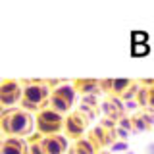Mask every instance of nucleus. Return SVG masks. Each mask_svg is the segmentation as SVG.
<instances>
[{"label":"nucleus","instance_id":"obj_1","mask_svg":"<svg viewBox=\"0 0 154 154\" xmlns=\"http://www.w3.org/2000/svg\"><path fill=\"white\" fill-rule=\"evenodd\" d=\"M2 135L4 137L29 139L37 137V118L33 112L23 108L8 110L2 114Z\"/></svg>","mask_w":154,"mask_h":154},{"label":"nucleus","instance_id":"obj_2","mask_svg":"<svg viewBox=\"0 0 154 154\" xmlns=\"http://www.w3.org/2000/svg\"><path fill=\"white\" fill-rule=\"evenodd\" d=\"M52 87L46 81L35 79V81H23V100H21V108L29 110V112L37 114L38 110H42L45 106H48L50 100Z\"/></svg>","mask_w":154,"mask_h":154},{"label":"nucleus","instance_id":"obj_3","mask_svg":"<svg viewBox=\"0 0 154 154\" xmlns=\"http://www.w3.org/2000/svg\"><path fill=\"white\" fill-rule=\"evenodd\" d=\"M77 98H79V93H77L73 81H60V83H56L52 87L48 106L54 108L56 112L67 116V114H71L75 110Z\"/></svg>","mask_w":154,"mask_h":154},{"label":"nucleus","instance_id":"obj_4","mask_svg":"<svg viewBox=\"0 0 154 154\" xmlns=\"http://www.w3.org/2000/svg\"><path fill=\"white\" fill-rule=\"evenodd\" d=\"M37 118V135L38 137H50V135L64 133L66 127V116L56 112L50 106H45L35 114Z\"/></svg>","mask_w":154,"mask_h":154},{"label":"nucleus","instance_id":"obj_5","mask_svg":"<svg viewBox=\"0 0 154 154\" xmlns=\"http://www.w3.org/2000/svg\"><path fill=\"white\" fill-rule=\"evenodd\" d=\"M21 100H23V81L4 79L0 83V106L4 112L21 108Z\"/></svg>","mask_w":154,"mask_h":154},{"label":"nucleus","instance_id":"obj_6","mask_svg":"<svg viewBox=\"0 0 154 154\" xmlns=\"http://www.w3.org/2000/svg\"><path fill=\"white\" fill-rule=\"evenodd\" d=\"M91 116L85 114L81 108H75L71 114L66 116V127H64V133L67 135L69 139H73V141H77V139L85 137L87 131H89V123H91Z\"/></svg>","mask_w":154,"mask_h":154},{"label":"nucleus","instance_id":"obj_7","mask_svg":"<svg viewBox=\"0 0 154 154\" xmlns=\"http://www.w3.org/2000/svg\"><path fill=\"white\" fill-rule=\"evenodd\" d=\"M41 144L46 154H69L71 150V139L66 133L50 135V137H38Z\"/></svg>","mask_w":154,"mask_h":154},{"label":"nucleus","instance_id":"obj_8","mask_svg":"<svg viewBox=\"0 0 154 154\" xmlns=\"http://www.w3.org/2000/svg\"><path fill=\"white\" fill-rule=\"evenodd\" d=\"M0 154H29V141L19 137H4Z\"/></svg>","mask_w":154,"mask_h":154},{"label":"nucleus","instance_id":"obj_9","mask_svg":"<svg viewBox=\"0 0 154 154\" xmlns=\"http://www.w3.org/2000/svg\"><path fill=\"white\" fill-rule=\"evenodd\" d=\"M123 100H118V96L104 100L102 102V112L108 116V119H122L123 118Z\"/></svg>","mask_w":154,"mask_h":154},{"label":"nucleus","instance_id":"obj_10","mask_svg":"<svg viewBox=\"0 0 154 154\" xmlns=\"http://www.w3.org/2000/svg\"><path fill=\"white\" fill-rule=\"evenodd\" d=\"M75 83V89L79 94L83 96H96L102 93V83L100 81H93V79H79V81H73Z\"/></svg>","mask_w":154,"mask_h":154},{"label":"nucleus","instance_id":"obj_11","mask_svg":"<svg viewBox=\"0 0 154 154\" xmlns=\"http://www.w3.org/2000/svg\"><path fill=\"white\" fill-rule=\"evenodd\" d=\"M100 150L96 148V144L91 141L89 137H81L77 141H71V150L69 154H98Z\"/></svg>","mask_w":154,"mask_h":154},{"label":"nucleus","instance_id":"obj_12","mask_svg":"<svg viewBox=\"0 0 154 154\" xmlns=\"http://www.w3.org/2000/svg\"><path fill=\"white\" fill-rule=\"evenodd\" d=\"M29 154H46L38 137H35V139H31V141H29Z\"/></svg>","mask_w":154,"mask_h":154},{"label":"nucleus","instance_id":"obj_13","mask_svg":"<svg viewBox=\"0 0 154 154\" xmlns=\"http://www.w3.org/2000/svg\"><path fill=\"white\" fill-rule=\"evenodd\" d=\"M146 108L154 112V85H148V100H146Z\"/></svg>","mask_w":154,"mask_h":154},{"label":"nucleus","instance_id":"obj_14","mask_svg":"<svg viewBox=\"0 0 154 154\" xmlns=\"http://www.w3.org/2000/svg\"><path fill=\"white\" fill-rule=\"evenodd\" d=\"M98 154H108V150H100V152H98Z\"/></svg>","mask_w":154,"mask_h":154},{"label":"nucleus","instance_id":"obj_15","mask_svg":"<svg viewBox=\"0 0 154 154\" xmlns=\"http://www.w3.org/2000/svg\"><path fill=\"white\" fill-rule=\"evenodd\" d=\"M127 154H133V152H127Z\"/></svg>","mask_w":154,"mask_h":154}]
</instances>
